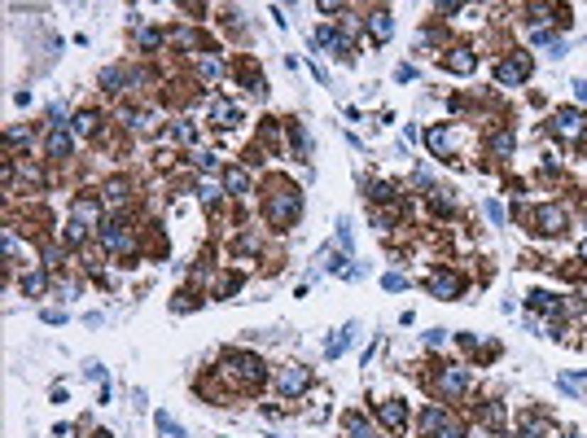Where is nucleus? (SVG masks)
<instances>
[{"label": "nucleus", "mask_w": 587, "mask_h": 438, "mask_svg": "<svg viewBox=\"0 0 587 438\" xmlns=\"http://www.w3.org/2000/svg\"><path fill=\"white\" fill-rule=\"evenodd\" d=\"M18 145H31V132H9V149H18Z\"/></svg>", "instance_id": "nucleus-46"}, {"label": "nucleus", "mask_w": 587, "mask_h": 438, "mask_svg": "<svg viewBox=\"0 0 587 438\" xmlns=\"http://www.w3.org/2000/svg\"><path fill=\"white\" fill-rule=\"evenodd\" d=\"M443 66H447L451 75H473L478 58H473V48H465V44H456V48H447V58H443Z\"/></svg>", "instance_id": "nucleus-14"}, {"label": "nucleus", "mask_w": 587, "mask_h": 438, "mask_svg": "<svg viewBox=\"0 0 587 438\" xmlns=\"http://www.w3.org/2000/svg\"><path fill=\"white\" fill-rule=\"evenodd\" d=\"M500 421H504V407L491 403V407H487V425H500Z\"/></svg>", "instance_id": "nucleus-44"}, {"label": "nucleus", "mask_w": 587, "mask_h": 438, "mask_svg": "<svg viewBox=\"0 0 587 438\" xmlns=\"http://www.w3.org/2000/svg\"><path fill=\"white\" fill-rule=\"evenodd\" d=\"M425 342H429V346H443V342H447V333H443V329H429V333H425Z\"/></svg>", "instance_id": "nucleus-45"}, {"label": "nucleus", "mask_w": 587, "mask_h": 438, "mask_svg": "<svg viewBox=\"0 0 587 438\" xmlns=\"http://www.w3.org/2000/svg\"><path fill=\"white\" fill-rule=\"evenodd\" d=\"M48 290V276L44 272H27V276H22V294H27V298H40Z\"/></svg>", "instance_id": "nucleus-24"}, {"label": "nucleus", "mask_w": 587, "mask_h": 438, "mask_svg": "<svg viewBox=\"0 0 587 438\" xmlns=\"http://www.w3.org/2000/svg\"><path fill=\"white\" fill-rule=\"evenodd\" d=\"M224 377L237 385V390H259L268 381V364L250 351H224Z\"/></svg>", "instance_id": "nucleus-2"}, {"label": "nucleus", "mask_w": 587, "mask_h": 438, "mask_svg": "<svg viewBox=\"0 0 587 438\" xmlns=\"http://www.w3.org/2000/svg\"><path fill=\"white\" fill-rule=\"evenodd\" d=\"M574 97H578V101H587V80H574Z\"/></svg>", "instance_id": "nucleus-48"}, {"label": "nucleus", "mask_w": 587, "mask_h": 438, "mask_svg": "<svg viewBox=\"0 0 587 438\" xmlns=\"http://www.w3.org/2000/svg\"><path fill=\"white\" fill-rule=\"evenodd\" d=\"M163 40H167V35H163L158 27H149V31H141V48H145V53H149V48H158Z\"/></svg>", "instance_id": "nucleus-34"}, {"label": "nucleus", "mask_w": 587, "mask_h": 438, "mask_svg": "<svg viewBox=\"0 0 587 438\" xmlns=\"http://www.w3.org/2000/svg\"><path fill=\"white\" fill-rule=\"evenodd\" d=\"M302 215V189L290 185V180H272L268 185V197H263V219L276 228V233H285L294 228Z\"/></svg>", "instance_id": "nucleus-1"}, {"label": "nucleus", "mask_w": 587, "mask_h": 438, "mask_svg": "<svg viewBox=\"0 0 587 438\" xmlns=\"http://www.w3.org/2000/svg\"><path fill=\"white\" fill-rule=\"evenodd\" d=\"M377 421L386 425V429L399 434V429L407 425V403H403V399H386V403H377Z\"/></svg>", "instance_id": "nucleus-9"}, {"label": "nucleus", "mask_w": 587, "mask_h": 438, "mask_svg": "<svg viewBox=\"0 0 587 438\" xmlns=\"http://www.w3.org/2000/svg\"><path fill=\"white\" fill-rule=\"evenodd\" d=\"M70 219H79V224H88V228H101V202L92 197V193H79L70 202Z\"/></svg>", "instance_id": "nucleus-7"}, {"label": "nucleus", "mask_w": 587, "mask_h": 438, "mask_svg": "<svg viewBox=\"0 0 587 438\" xmlns=\"http://www.w3.org/2000/svg\"><path fill=\"white\" fill-rule=\"evenodd\" d=\"M351 338H355V320H351L346 329H338V333H334V338H329V346H324V355H329V359H338V355H342V351L351 346Z\"/></svg>", "instance_id": "nucleus-21"}, {"label": "nucleus", "mask_w": 587, "mask_h": 438, "mask_svg": "<svg viewBox=\"0 0 587 438\" xmlns=\"http://www.w3.org/2000/svg\"><path fill=\"white\" fill-rule=\"evenodd\" d=\"M193 163H197L202 171H211V167H219V158H215V153H207V149H197V153H193Z\"/></svg>", "instance_id": "nucleus-37"}, {"label": "nucleus", "mask_w": 587, "mask_h": 438, "mask_svg": "<svg viewBox=\"0 0 587 438\" xmlns=\"http://www.w3.org/2000/svg\"><path fill=\"white\" fill-rule=\"evenodd\" d=\"M207 106H211V123H215V127H237V123H241V106H233V101L211 97Z\"/></svg>", "instance_id": "nucleus-13"}, {"label": "nucleus", "mask_w": 587, "mask_h": 438, "mask_svg": "<svg viewBox=\"0 0 587 438\" xmlns=\"http://www.w3.org/2000/svg\"><path fill=\"white\" fill-rule=\"evenodd\" d=\"M88 438H114V434H106V429H97V434H88Z\"/></svg>", "instance_id": "nucleus-49"}, {"label": "nucleus", "mask_w": 587, "mask_h": 438, "mask_svg": "<svg viewBox=\"0 0 587 438\" xmlns=\"http://www.w3.org/2000/svg\"><path fill=\"white\" fill-rule=\"evenodd\" d=\"M425 145L443 158V153L451 149V132H447V127H429V132H425Z\"/></svg>", "instance_id": "nucleus-22"}, {"label": "nucleus", "mask_w": 587, "mask_h": 438, "mask_svg": "<svg viewBox=\"0 0 587 438\" xmlns=\"http://www.w3.org/2000/svg\"><path fill=\"white\" fill-rule=\"evenodd\" d=\"M219 70H224V62H219V58H211V53H207V58H197V75H207V80H215Z\"/></svg>", "instance_id": "nucleus-30"}, {"label": "nucleus", "mask_w": 587, "mask_h": 438, "mask_svg": "<svg viewBox=\"0 0 587 438\" xmlns=\"http://www.w3.org/2000/svg\"><path fill=\"white\" fill-rule=\"evenodd\" d=\"M70 145H75V141H70V132H62V127H53V132H48V141H44L48 158H57V163L70 158Z\"/></svg>", "instance_id": "nucleus-18"}, {"label": "nucleus", "mask_w": 587, "mask_h": 438, "mask_svg": "<svg viewBox=\"0 0 587 438\" xmlns=\"http://www.w3.org/2000/svg\"><path fill=\"white\" fill-rule=\"evenodd\" d=\"M66 241H70V246H84V241H88V224L70 219V224H66Z\"/></svg>", "instance_id": "nucleus-28"}, {"label": "nucleus", "mask_w": 587, "mask_h": 438, "mask_svg": "<svg viewBox=\"0 0 587 438\" xmlns=\"http://www.w3.org/2000/svg\"><path fill=\"white\" fill-rule=\"evenodd\" d=\"M439 390H443V395H465V390H469V368L447 364V368L439 373Z\"/></svg>", "instance_id": "nucleus-11"}, {"label": "nucleus", "mask_w": 587, "mask_h": 438, "mask_svg": "<svg viewBox=\"0 0 587 438\" xmlns=\"http://www.w3.org/2000/svg\"><path fill=\"white\" fill-rule=\"evenodd\" d=\"M307 385H312V368H307V364H285V368L276 373V390L285 395V399L307 395Z\"/></svg>", "instance_id": "nucleus-4"}, {"label": "nucleus", "mask_w": 587, "mask_h": 438, "mask_svg": "<svg viewBox=\"0 0 587 438\" xmlns=\"http://www.w3.org/2000/svg\"><path fill=\"white\" fill-rule=\"evenodd\" d=\"M447 425H451L447 407H439V403H434V407H425V412H421V434H425V438H439Z\"/></svg>", "instance_id": "nucleus-15"}, {"label": "nucleus", "mask_w": 587, "mask_h": 438, "mask_svg": "<svg viewBox=\"0 0 587 438\" xmlns=\"http://www.w3.org/2000/svg\"><path fill=\"white\" fill-rule=\"evenodd\" d=\"M530 307H534V312H552V316L566 312V302H561L556 294H548V290H534V294H530Z\"/></svg>", "instance_id": "nucleus-20"}, {"label": "nucleus", "mask_w": 587, "mask_h": 438, "mask_svg": "<svg viewBox=\"0 0 587 438\" xmlns=\"http://www.w3.org/2000/svg\"><path fill=\"white\" fill-rule=\"evenodd\" d=\"M97 123H101V119H97L92 110H84V114H75V136H88V132H97Z\"/></svg>", "instance_id": "nucleus-27"}, {"label": "nucleus", "mask_w": 587, "mask_h": 438, "mask_svg": "<svg viewBox=\"0 0 587 438\" xmlns=\"http://www.w3.org/2000/svg\"><path fill=\"white\" fill-rule=\"evenodd\" d=\"M312 44H316V48H324L329 58H342V53H346V35H338L334 27H320V31L312 35Z\"/></svg>", "instance_id": "nucleus-16"}, {"label": "nucleus", "mask_w": 587, "mask_h": 438, "mask_svg": "<svg viewBox=\"0 0 587 438\" xmlns=\"http://www.w3.org/2000/svg\"><path fill=\"white\" fill-rule=\"evenodd\" d=\"M526 13H530V18H526V22H530V27H539V22H544V18H548L552 9H548V5H530Z\"/></svg>", "instance_id": "nucleus-38"}, {"label": "nucleus", "mask_w": 587, "mask_h": 438, "mask_svg": "<svg viewBox=\"0 0 587 438\" xmlns=\"http://www.w3.org/2000/svg\"><path fill=\"white\" fill-rule=\"evenodd\" d=\"M154 425H158V429H163L167 438H185V429H180V425H175V421L167 417V412H158V417H154Z\"/></svg>", "instance_id": "nucleus-31"}, {"label": "nucleus", "mask_w": 587, "mask_h": 438, "mask_svg": "<svg viewBox=\"0 0 587 438\" xmlns=\"http://www.w3.org/2000/svg\"><path fill=\"white\" fill-rule=\"evenodd\" d=\"M439 438H465V434H461V425H456V421H451V425H447V429H443Z\"/></svg>", "instance_id": "nucleus-47"}, {"label": "nucleus", "mask_w": 587, "mask_h": 438, "mask_svg": "<svg viewBox=\"0 0 587 438\" xmlns=\"http://www.w3.org/2000/svg\"><path fill=\"white\" fill-rule=\"evenodd\" d=\"M526 75H530V58H513V62H500V66H495V80H500L504 88H517Z\"/></svg>", "instance_id": "nucleus-12"}, {"label": "nucleus", "mask_w": 587, "mask_h": 438, "mask_svg": "<svg viewBox=\"0 0 587 438\" xmlns=\"http://www.w3.org/2000/svg\"><path fill=\"white\" fill-rule=\"evenodd\" d=\"M334 246H342V250L351 254V228H346V224H338V233H334Z\"/></svg>", "instance_id": "nucleus-39"}, {"label": "nucleus", "mask_w": 587, "mask_h": 438, "mask_svg": "<svg viewBox=\"0 0 587 438\" xmlns=\"http://www.w3.org/2000/svg\"><path fill=\"white\" fill-rule=\"evenodd\" d=\"M517 215H530L539 237H561L566 233V211H561V206H534V211H522L517 206Z\"/></svg>", "instance_id": "nucleus-3"}, {"label": "nucleus", "mask_w": 587, "mask_h": 438, "mask_svg": "<svg viewBox=\"0 0 587 438\" xmlns=\"http://www.w3.org/2000/svg\"><path fill=\"white\" fill-rule=\"evenodd\" d=\"M97 237H101V246H106L110 254H132V228H127L123 219H106L97 228Z\"/></svg>", "instance_id": "nucleus-5"}, {"label": "nucleus", "mask_w": 587, "mask_h": 438, "mask_svg": "<svg viewBox=\"0 0 587 438\" xmlns=\"http://www.w3.org/2000/svg\"><path fill=\"white\" fill-rule=\"evenodd\" d=\"M381 285H386V290H407V280H403V276H399V272H390V276H386V280H381Z\"/></svg>", "instance_id": "nucleus-42"}, {"label": "nucleus", "mask_w": 587, "mask_h": 438, "mask_svg": "<svg viewBox=\"0 0 587 438\" xmlns=\"http://www.w3.org/2000/svg\"><path fill=\"white\" fill-rule=\"evenodd\" d=\"M342 425H346V434H351V438H377V434L368 429V421H364V417H342Z\"/></svg>", "instance_id": "nucleus-26"}, {"label": "nucleus", "mask_w": 587, "mask_h": 438, "mask_svg": "<svg viewBox=\"0 0 587 438\" xmlns=\"http://www.w3.org/2000/svg\"><path fill=\"white\" fill-rule=\"evenodd\" d=\"M123 197H127V180L119 175V180H110V185H106V202H110V206H119Z\"/></svg>", "instance_id": "nucleus-29"}, {"label": "nucleus", "mask_w": 587, "mask_h": 438, "mask_svg": "<svg viewBox=\"0 0 587 438\" xmlns=\"http://www.w3.org/2000/svg\"><path fill=\"white\" fill-rule=\"evenodd\" d=\"M66 312H57V307H44V324H62Z\"/></svg>", "instance_id": "nucleus-43"}, {"label": "nucleus", "mask_w": 587, "mask_h": 438, "mask_svg": "<svg viewBox=\"0 0 587 438\" xmlns=\"http://www.w3.org/2000/svg\"><path fill=\"white\" fill-rule=\"evenodd\" d=\"M578 254H583V263H587V241H583V246H578Z\"/></svg>", "instance_id": "nucleus-50"}, {"label": "nucleus", "mask_w": 587, "mask_h": 438, "mask_svg": "<svg viewBox=\"0 0 587 438\" xmlns=\"http://www.w3.org/2000/svg\"><path fill=\"white\" fill-rule=\"evenodd\" d=\"M97 84L106 88V92H114V97H119V92H127V88H132L136 80H132V70H127V66H106V70L97 75Z\"/></svg>", "instance_id": "nucleus-10"}, {"label": "nucleus", "mask_w": 587, "mask_h": 438, "mask_svg": "<svg viewBox=\"0 0 587 438\" xmlns=\"http://www.w3.org/2000/svg\"><path fill=\"white\" fill-rule=\"evenodd\" d=\"M66 263V250L62 246H44V268H62Z\"/></svg>", "instance_id": "nucleus-33"}, {"label": "nucleus", "mask_w": 587, "mask_h": 438, "mask_svg": "<svg viewBox=\"0 0 587 438\" xmlns=\"http://www.w3.org/2000/svg\"><path fill=\"white\" fill-rule=\"evenodd\" d=\"M487 219H491V224H504V206H500V202H487Z\"/></svg>", "instance_id": "nucleus-40"}, {"label": "nucleus", "mask_w": 587, "mask_h": 438, "mask_svg": "<svg viewBox=\"0 0 587 438\" xmlns=\"http://www.w3.org/2000/svg\"><path fill=\"white\" fill-rule=\"evenodd\" d=\"M522 438H552V425L544 417H526L522 421Z\"/></svg>", "instance_id": "nucleus-23"}, {"label": "nucleus", "mask_w": 587, "mask_h": 438, "mask_svg": "<svg viewBox=\"0 0 587 438\" xmlns=\"http://www.w3.org/2000/svg\"><path fill=\"white\" fill-rule=\"evenodd\" d=\"M552 132H556V136H566V141H574V136L583 132V114H578V110H570V106L552 110Z\"/></svg>", "instance_id": "nucleus-8"}, {"label": "nucleus", "mask_w": 587, "mask_h": 438, "mask_svg": "<svg viewBox=\"0 0 587 438\" xmlns=\"http://www.w3.org/2000/svg\"><path fill=\"white\" fill-rule=\"evenodd\" d=\"M566 438H583V434H578V429H570V434H566Z\"/></svg>", "instance_id": "nucleus-51"}, {"label": "nucleus", "mask_w": 587, "mask_h": 438, "mask_svg": "<svg viewBox=\"0 0 587 438\" xmlns=\"http://www.w3.org/2000/svg\"><path fill=\"white\" fill-rule=\"evenodd\" d=\"M561 385H566V390H587V373H566Z\"/></svg>", "instance_id": "nucleus-35"}, {"label": "nucleus", "mask_w": 587, "mask_h": 438, "mask_svg": "<svg viewBox=\"0 0 587 438\" xmlns=\"http://www.w3.org/2000/svg\"><path fill=\"white\" fill-rule=\"evenodd\" d=\"M368 35H373V40H390V35H395V18H390V9L368 13Z\"/></svg>", "instance_id": "nucleus-17"}, {"label": "nucleus", "mask_w": 587, "mask_h": 438, "mask_svg": "<svg viewBox=\"0 0 587 438\" xmlns=\"http://www.w3.org/2000/svg\"><path fill=\"white\" fill-rule=\"evenodd\" d=\"M429 294L434 298H461L465 294V276L461 272H434L429 276Z\"/></svg>", "instance_id": "nucleus-6"}, {"label": "nucleus", "mask_w": 587, "mask_h": 438, "mask_svg": "<svg viewBox=\"0 0 587 438\" xmlns=\"http://www.w3.org/2000/svg\"><path fill=\"white\" fill-rule=\"evenodd\" d=\"M197 132H193V123H175V141H193Z\"/></svg>", "instance_id": "nucleus-41"}, {"label": "nucleus", "mask_w": 587, "mask_h": 438, "mask_svg": "<svg viewBox=\"0 0 587 438\" xmlns=\"http://www.w3.org/2000/svg\"><path fill=\"white\" fill-rule=\"evenodd\" d=\"M224 193H233V197L250 193V175H246L241 167H228V171H224Z\"/></svg>", "instance_id": "nucleus-19"}, {"label": "nucleus", "mask_w": 587, "mask_h": 438, "mask_svg": "<svg viewBox=\"0 0 587 438\" xmlns=\"http://www.w3.org/2000/svg\"><path fill=\"white\" fill-rule=\"evenodd\" d=\"M219 193H224V185H215V180H202V185H197L202 202H219Z\"/></svg>", "instance_id": "nucleus-32"}, {"label": "nucleus", "mask_w": 587, "mask_h": 438, "mask_svg": "<svg viewBox=\"0 0 587 438\" xmlns=\"http://www.w3.org/2000/svg\"><path fill=\"white\" fill-rule=\"evenodd\" d=\"M368 197H377V202H390V197H395V189L386 185V180H381V185H368Z\"/></svg>", "instance_id": "nucleus-36"}, {"label": "nucleus", "mask_w": 587, "mask_h": 438, "mask_svg": "<svg viewBox=\"0 0 587 438\" xmlns=\"http://www.w3.org/2000/svg\"><path fill=\"white\" fill-rule=\"evenodd\" d=\"M491 149L500 153V158H508V153L517 149V136H513V132H495V136H491Z\"/></svg>", "instance_id": "nucleus-25"}]
</instances>
